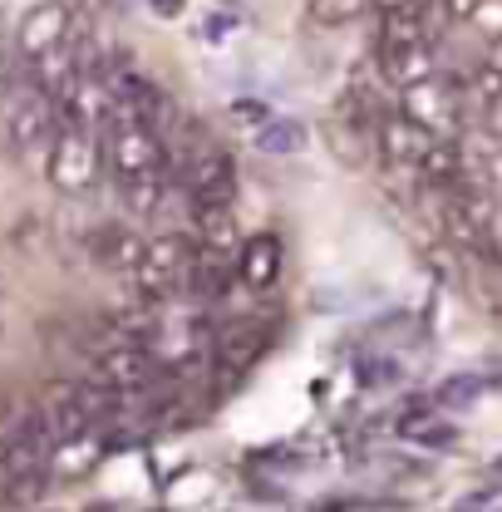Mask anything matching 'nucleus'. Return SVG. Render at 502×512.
<instances>
[{
  "mask_svg": "<svg viewBox=\"0 0 502 512\" xmlns=\"http://www.w3.org/2000/svg\"><path fill=\"white\" fill-rule=\"evenodd\" d=\"M188 237L197 242V252L207 256H232L247 247V237H242V227H237V212H232V202H197L188 212Z\"/></svg>",
  "mask_w": 502,
  "mask_h": 512,
  "instance_id": "9d476101",
  "label": "nucleus"
},
{
  "mask_svg": "<svg viewBox=\"0 0 502 512\" xmlns=\"http://www.w3.org/2000/svg\"><path fill=\"white\" fill-rule=\"evenodd\" d=\"M74 40V20H69V5L60 0H40L25 20H20V30H15V55L25 64L45 60V55H55Z\"/></svg>",
  "mask_w": 502,
  "mask_h": 512,
  "instance_id": "423d86ee",
  "label": "nucleus"
},
{
  "mask_svg": "<svg viewBox=\"0 0 502 512\" xmlns=\"http://www.w3.org/2000/svg\"><path fill=\"white\" fill-rule=\"evenodd\" d=\"M365 10H370V0H311V5H306L311 25H320V30H340V25L360 20Z\"/></svg>",
  "mask_w": 502,
  "mask_h": 512,
  "instance_id": "4468645a",
  "label": "nucleus"
},
{
  "mask_svg": "<svg viewBox=\"0 0 502 512\" xmlns=\"http://www.w3.org/2000/svg\"><path fill=\"white\" fill-rule=\"evenodd\" d=\"M15 94H20V79H15V60L0 50V119L10 114V104H15Z\"/></svg>",
  "mask_w": 502,
  "mask_h": 512,
  "instance_id": "2eb2a0df",
  "label": "nucleus"
},
{
  "mask_svg": "<svg viewBox=\"0 0 502 512\" xmlns=\"http://www.w3.org/2000/svg\"><path fill=\"white\" fill-rule=\"evenodd\" d=\"M379 15H394V10H414V5H429V0H370Z\"/></svg>",
  "mask_w": 502,
  "mask_h": 512,
  "instance_id": "f3484780",
  "label": "nucleus"
},
{
  "mask_svg": "<svg viewBox=\"0 0 502 512\" xmlns=\"http://www.w3.org/2000/svg\"><path fill=\"white\" fill-rule=\"evenodd\" d=\"M104 138V163H109V178L114 188L128 183H153V178H173V153H168V138L153 124L133 119L119 109V119L99 133Z\"/></svg>",
  "mask_w": 502,
  "mask_h": 512,
  "instance_id": "f257e3e1",
  "label": "nucleus"
},
{
  "mask_svg": "<svg viewBox=\"0 0 502 512\" xmlns=\"http://www.w3.org/2000/svg\"><path fill=\"white\" fill-rule=\"evenodd\" d=\"M439 0H429V5H414V10H394V15H379V40L375 50H409V45H434V35H429V10H434Z\"/></svg>",
  "mask_w": 502,
  "mask_h": 512,
  "instance_id": "ddd939ff",
  "label": "nucleus"
},
{
  "mask_svg": "<svg viewBox=\"0 0 502 512\" xmlns=\"http://www.w3.org/2000/svg\"><path fill=\"white\" fill-rule=\"evenodd\" d=\"M399 109H404L414 124L429 128L434 138H453L458 124H463V94H458V84L443 79V74H429V79H419L414 89H404V94H399Z\"/></svg>",
  "mask_w": 502,
  "mask_h": 512,
  "instance_id": "39448f33",
  "label": "nucleus"
},
{
  "mask_svg": "<svg viewBox=\"0 0 502 512\" xmlns=\"http://www.w3.org/2000/svg\"><path fill=\"white\" fill-rule=\"evenodd\" d=\"M84 252H89V261H94L99 271L124 276L128 281V276L143 266V256H148V237H143V232H133L128 222H99V227H89Z\"/></svg>",
  "mask_w": 502,
  "mask_h": 512,
  "instance_id": "0eeeda50",
  "label": "nucleus"
},
{
  "mask_svg": "<svg viewBox=\"0 0 502 512\" xmlns=\"http://www.w3.org/2000/svg\"><path fill=\"white\" fill-rule=\"evenodd\" d=\"M434 143H439V138H434L424 124H414L404 109H399V114H379L375 148H379V158H384L389 168H414V173H419V163L429 158Z\"/></svg>",
  "mask_w": 502,
  "mask_h": 512,
  "instance_id": "6e6552de",
  "label": "nucleus"
},
{
  "mask_svg": "<svg viewBox=\"0 0 502 512\" xmlns=\"http://www.w3.org/2000/svg\"><path fill=\"white\" fill-rule=\"evenodd\" d=\"M109 163H104V138L89 133V128L64 124L45 153V178L50 188L64 192V197H89V192L104 183Z\"/></svg>",
  "mask_w": 502,
  "mask_h": 512,
  "instance_id": "f03ea898",
  "label": "nucleus"
},
{
  "mask_svg": "<svg viewBox=\"0 0 502 512\" xmlns=\"http://www.w3.org/2000/svg\"><path fill=\"white\" fill-rule=\"evenodd\" d=\"M237 271H242V286L247 291H271L286 271V247L276 232H256L247 237V247L237 252Z\"/></svg>",
  "mask_w": 502,
  "mask_h": 512,
  "instance_id": "9b49d317",
  "label": "nucleus"
},
{
  "mask_svg": "<svg viewBox=\"0 0 502 512\" xmlns=\"http://www.w3.org/2000/svg\"><path fill=\"white\" fill-rule=\"evenodd\" d=\"M266 340L271 335L261 325H251V320H237V325L217 330L212 335V380H242L251 365L261 360Z\"/></svg>",
  "mask_w": 502,
  "mask_h": 512,
  "instance_id": "1a4fd4ad",
  "label": "nucleus"
},
{
  "mask_svg": "<svg viewBox=\"0 0 502 512\" xmlns=\"http://www.w3.org/2000/svg\"><path fill=\"white\" fill-rule=\"evenodd\" d=\"M478 5H483V0H439V15L448 25H473Z\"/></svg>",
  "mask_w": 502,
  "mask_h": 512,
  "instance_id": "dca6fc26",
  "label": "nucleus"
},
{
  "mask_svg": "<svg viewBox=\"0 0 502 512\" xmlns=\"http://www.w3.org/2000/svg\"><path fill=\"white\" fill-rule=\"evenodd\" d=\"M0 124H5V143H10L15 158H35V153H50V143L64 128V119H60L55 94L30 79V84H20V94H15V104H10V114Z\"/></svg>",
  "mask_w": 502,
  "mask_h": 512,
  "instance_id": "20e7f679",
  "label": "nucleus"
},
{
  "mask_svg": "<svg viewBox=\"0 0 502 512\" xmlns=\"http://www.w3.org/2000/svg\"><path fill=\"white\" fill-rule=\"evenodd\" d=\"M488 261H493V266L502 271V217H498V227L488 232Z\"/></svg>",
  "mask_w": 502,
  "mask_h": 512,
  "instance_id": "a211bd4d",
  "label": "nucleus"
},
{
  "mask_svg": "<svg viewBox=\"0 0 502 512\" xmlns=\"http://www.w3.org/2000/svg\"><path fill=\"white\" fill-rule=\"evenodd\" d=\"M375 64H379V84H389V89H414L419 79H429V74H439V64H434V45H409V50H375Z\"/></svg>",
  "mask_w": 502,
  "mask_h": 512,
  "instance_id": "f8f14e48",
  "label": "nucleus"
},
{
  "mask_svg": "<svg viewBox=\"0 0 502 512\" xmlns=\"http://www.w3.org/2000/svg\"><path fill=\"white\" fill-rule=\"evenodd\" d=\"M173 153V178L183 183L192 202H232L237 192V158L212 143V138H197L188 148H168Z\"/></svg>",
  "mask_w": 502,
  "mask_h": 512,
  "instance_id": "7ed1b4c3",
  "label": "nucleus"
}]
</instances>
